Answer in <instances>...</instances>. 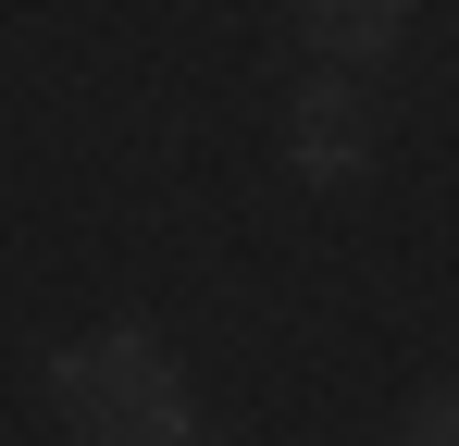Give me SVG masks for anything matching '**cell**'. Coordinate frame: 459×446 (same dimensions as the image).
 <instances>
[{
  "mask_svg": "<svg viewBox=\"0 0 459 446\" xmlns=\"http://www.w3.org/2000/svg\"><path fill=\"white\" fill-rule=\"evenodd\" d=\"M50 397H63L75 446H199V397H186L174 347L137 335V322L75 335V347L50 360Z\"/></svg>",
  "mask_w": 459,
  "mask_h": 446,
  "instance_id": "1",
  "label": "cell"
},
{
  "mask_svg": "<svg viewBox=\"0 0 459 446\" xmlns=\"http://www.w3.org/2000/svg\"><path fill=\"white\" fill-rule=\"evenodd\" d=\"M286 161H299L310 186H360L373 174V99L360 87H299V112H286Z\"/></svg>",
  "mask_w": 459,
  "mask_h": 446,
  "instance_id": "2",
  "label": "cell"
},
{
  "mask_svg": "<svg viewBox=\"0 0 459 446\" xmlns=\"http://www.w3.org/2000/svg\"><path fill=\"white\" fill-rule=\"evenodd\" d=\"M385 446H459V397H422V409H410Z\"/></svg>",
  "mask_w": 459,
  "mask_h": 446,
  "instance_id": "4",
  "label": "cell"
},
{
  "mask_svg": "<svg viewBox=\"0 0 459 446\" xmlns=\"http://www.w3.org/2000/svg\"><path fill=\"white\" fill-rule=\"evenodd\" d=\"M310 50H335V63H385L397 38H410V13L397 0H323V13H299Z\"/></svg>",
  "mask_w": 459,
  "mask_h": 446,
  "instance_id": "3",
  "label": "cell"
}]
</instances>
